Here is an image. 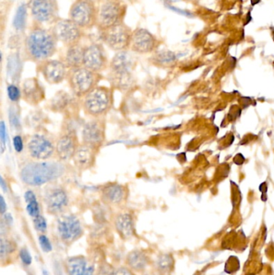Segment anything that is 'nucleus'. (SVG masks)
<instances>
[{"instance_id":"nucleus-27","label":"nucleus","mask_w":274,"mask_h":275,"mask_svg":"<svg viewBox=\"0 0 274 275\" xmlns=\"http://www.w3.org/2000/svg\"><path fill=\"white\" fill-rule=\"evenodd\" d=\"M70 96L66 92H59L51 102V109L55 111H62L69 106L71 101Z\"/></svg>"},{"instance_id":"nucleus-2","label":"nucleus","mask_w":274,"mask_h":275,"mask_svg":"<svg viewBox=\"0 0 274 275\" xmlns=\"http://www.w3.org/2000/svg\"><path fill=\"white\" fill-rule=\"evenodd\" d=\"M57 39L52 33L43 29L32 31L26 40V52L31 60L38 62L48 61L57 50Z\"/></svg>"},{"instance_id":"nucleus-15","label":"nucleus","mask_w":274,"mask_h":275,"mask_svg":"<svg viewBox=\"0 0 274 275\" xmlns=\"http://www.w3.org/2000/svg\"><path fill=\"white\" fill-rule=\"evenodd\" d=\"M80 144L74 132L62 134L56 144V155L61 162L73 159L76 149Z\"/></svg>"},{"instance_id":"nucleus-4","label":"nucleus","mask_w":274,"mask_h":275,"mask_svg":"<svg viewBox=\"0 0 274 275\" xmlns=\"http://www.w3.org/2000/svg\"><path fill=\"white\" fill-rule=\"evenodd\" d=\"M112 103V90L105 86H97L85 96L83 109L88 115L99 119L108 113Z\"/></svg>"},{"instance_id":"nucleus-35","label":"nucleus","mask_w":274,"mask_h":275,"mask_svg":"<svg viewBox=\"0 0 274 275\" xmlns=\"http://www.w3.org/2000/svg\"><path fill=\"white\" fill-rule=\"evenodd\" d=\"M19 258L21 259L22 262L26 266H30L32 262H33L32 255H31L27 249H22L20 252H19Z\"/></svg>"},{"instance_id":"nucleus-47","label":"nucleus","mask_w":274,"mask_h":275,"mask_svg":"<svg viewBox=\"0 0 274 275\" xmlns=\"http://www.w3.org/2000/svg\"><path fill=\"white\" fill-rule=\"evenodd\" d=\"M59 275H63V274H62V273H60Z\"/></svg>"},{"instance_id":"nucleus-30","label":"nucleus","mask_w":274,"mask_h":275,"mask_svg":"<svg viewBox=\"0 0 274 275\" xmlns=\"http://www.w3.org/2000/svg\"><path fill=\"white\" fill-rule=\"evenodd\" d=\"M13 251L14 247L12 243L10 242L8 240H4L2 237L0 240V256H1V258L4 259L8 254L13 252Z\"/></svg>"},{"instance_id":"nucleus-1","label":"nucleus","mask_w":274,"mask_h":275,"mask_svg":"<svg viewBox=\"0 0 274 275\" xmlns=\"http://www.w3.org/2000/svg\"><path fill=\"white\" fill-rule=\"evenodd\" d=\"M64 172L65 166L61 162H29L22 168L20 177L28 185L38 187L57 180Z\"/></svg>"},{"instance_id":"nucleus-31","label":"nucleus","mask_w":274,"mask_h":275,"mask_svg":"<svg viewBox=\"0 0 274 275\" xmlns=\"http://www.w3.org/2000/svg\"><path fill=\"white\" fill-rule=\"evenodd\" d=\"M33 222H34L35 229L40 233H45L48 228V225H47V221L44 216H40L37 217L33 218Z\"/></svg>"},{"instance_id":"nucleus-42","label":"nucleus","mask_w":274,"mask_h":275,"mask_svg":"<svg viewBox=\"0 0 274 275\" xmlns=\"http://www.w3.org/2000/svg\"><path fill=\"white\" fill-rule=\"evenodd\" d=\"M170 9L173 10L175 12H177V13L181 14V15H185V16H187V17H193V15L190 12H186V11H183V10H179L178 8H173V7H170Z\"/></svg>"},{"instance_id":"nucleus-29","label":"nucleus","mask_w":274,"mask_h":275,"mask_svg":"<svg viewBox=\"0 0 274 275\" xmlns=\"http://www.w3.org/2000/svg\"><path fill=\"white\" fill-rule=\"evenodd\" d=\"M175 60V54L172 52H161L154 57V61L160 65L171 63Z\"/></svg>"},{"instance_id":"nucleus-41","label":"nucleus","mask_w":274,"mask_h":275,"mask_svg":"<svg viewBox=\"0 0 274 275\" xmlns=\"http://www.w3.org/2000/svg\"><path fill=\"white\" fill-rule=\"evenodd\" d=\"M115 271L111 269V266H105V267H103V269H101L100 275H115Z\"/></svg>"},{"instance_id":"nucleus-24","label":"nucleus","mask_w":274,"mask_h":275,"mask_svg":"<svg viewBox=\"0 0 274 275\" xmlns=\"http://www.w3.org/2000/svg\"><path fill=\"white\" fill-rule=\"evenodd\" d=\"M23 94L25 100L31 103H37L42 100L44 91L36 79H29L23 84Z\"/></svg>"},{"instance_id":"nucleus-38","label":"nucleus","mask_w":274,"mask_h":275,"mask_svg":"<svg viewBox=\"0 0 274 275\" xmlns=\"http://www.w3.org/2000/svg\"><path fill=\"white\" fill-rule=\"evenodd\" d=\"M9 118L10 122H11V124H12L14 128H18L19 126V119H18L17 115L15 114V111H12V109L10 111Z\"/></svg>"},{"instance_id":"nucleus-5","label":"nucleus","mask_w":274,"mask_h":275,"mask_svg":"<svg viewBox=\"0 0 274 275\" xmlns=\"http://www.w3.org/2000/svg\"><path fill=\"white\" fill-rule=\"evenodd\" d=\"M126 11V5L122 0H103L97 12V23L103 31L120 24Z\"/></svg>"},{"instance_id":"nucleus-12","label":"nucleus","mask_w":274,"mask_h":275,"mask_svg":"<svg viewBox=\"0 0 274 275\" xmlns=\"http://www.w3.org/2000/svg\"><path fill=\"white\" fill-rule=\"evenodd\" d=\"M57 229L61 238L66 242L76 241L83 233L80 221L72 214L60 216L57 222Z\"/></svg>"},{"instance_id":"nucleus-34","label":"nucleus","mask_w":274,"mask_h":275,"mask_svg":"<svg viewBox=\"0 0 274 275\" xmlns=\"http://www.w3.org/2000/svg\"><path fill=\"white\" fill-rule=\"evenodd\" d=\"M8 94L11 101H17L20 98L21 93L17 86L15 85H10L8 87Z\"/></svg>"},{"instance_id":"nucleus-43","label":"nucleus","mask_w":274,"mask_h":275,"mask_svg":"<svg viewBox=\"0 0 274 275\" xmlns=\"http://www.w3.org/2000/svg\"><path fill=\"white\" fill-rule=\"evenodd\" d=\"M6 203H5V201H4V197L1 196V197H0V212H1V213L4 214L5 212H6Z\"/></svg>"},{"instance_id":"nucleus-11","label":"nucleus","mask_w":274,"mask_h":275,"mask_svg":"<svg viewBox=\"0 0 274 275\" xmlns=\"http://www.w3.org/2000/svg\"><path fill=\"white\" fill-rule=\"evenodd\" d=\"M28 151L33 159L46 160L56 153V145L49 138L44 134H36L31 137L28 143Z\"/></svg>"},{"instance_id":"nucleus-3","label":"nucleus","mask_w":274,"mask_h":275,"mask_svg":"<svg viewBox=\"0 0 274 275\" xmlns=\"http://www.w3.org/2000/svg\"><path fill=\"white\" fill-rule=\"evenodd\" d=\"M134 66L133 56L127 51H121L114 57L111 64V82L113 86L123 91L133 86L132 71Z\"/></svg>"},{"instance_id":"nucleus-18","label":"nucleus","mask_w":274,"mask_h":275,"mask_svg":"<svg viewBox=\"0 0 274 275\" xmlns=\"http://www.w3.org/2000/svg\"><path fill=\"white\" fill-rule=\"evenodd\" d=\"M130 46L134 52L149 53L154 51L156 47V39L147 29H139L132 35Z\"/></svg>"},{"instance_id":"nucleus-13","label":"nucleus","mask_w":274,"mask_h":275,"mask_svg":"<svg viewBox=\"0 0 274 275\" xmlns=\"http://www.w3.org/2000/svg\"><path fill=\"white\" fill-rule=\"evenodd\" d=\"M30 9L32 15L38 23H51L58 20V4L56 0H31Z\"/></svg>"},{"instance_id":"nucleus-22","label":"nucleus","mask_w":274,"mask_h":275,"mask_svg":"<svg viewBox=\"0 0 274 275\" xmlns=\"http://www.w3.org/2000/svg\"><path fill=\"white\" fill-rule=\"evenodd\" d=\"M85 48L79 44L69 46L65 56V65L72 69L84 66Z\"/></svg>"},{"instance_id":"nucleus-32","label":"nucleus","mask_w":274,"mask_h":275,"mask_svg":"<svg viewBox=\"0 0 274 275\" xmlns=\"http://www.w3.org/2000/svg\"><path fill=\"white\" fill-rule=\"evenodd\" d=\"M26 209H27V212L29 214V216H32L33 218L37 217V216L40 215V205H39V203L37 201L28 203Z\"/></svg>"},{"instance_id":"nucleus-14","label":"nucleus","mask_w":274,"mask_h":275,"mask_svg":"<svg viewBox=\"0 0 274 275\" xmlns=\"http://www.w3.org/2000/svg\"><path fill=\"white\" fill-rule=\"evenodd\" d=\"M82 141L99 148L105 141V125L98 119L90 121L83 126Z\"/></svg>"},{"instance_id":"nucleus-37","label":"nucleus","mask_w":274,"mask_h":275,"mask_svg":"<svg viewBox=\"0 0 274 275\" xmlns=\"http://www.w3.org/2000/svg\"><path fill=\"white\" fill-rule=\"evenodd\" d=\"M13 145L15 151L18 153L21 152L23 149V143L21 136L15 135L13 139Z\"/></svg>"},{"instance_id":"nucleus-26","label":"nucleus","mask_w":274,"mask_h":275,"mask_svg":"<svg viewBox=\"0 0 274 275\" xmlns=\"http://www.w3.org/2000/svg\"><path fill=\"white\" fill-rule=\"evenodd\" d=\"M27 23V7L25 4H21L18 8L13 18V27L18 32L24 30Z\"/></svg>"},{"instance_id":"nucleus-40","label":"nucleus","mask_w":274,"mask_h":275,"mask_svg":"<svg viewBox=\"0 0 274 275\" xmlns=\"http://www.w3.org/2000/svg\"><path fill=\"white\" fill-rule=\"evenodd\" d=\"M115 275H133V273L127 268L121 267L117 269Z\"/></svg>"},{"instance_id":"nucleus-20","label":"nucleus","mask_w":274,"mask_h":275,"mask_svg":"<svg viewBox=\"0 0 274 275\" xmlns=\"http://www.w3.org/2000/svg\"><path fill=\"white\" fill-rule=\"evenodd\" d=\"M66 270L69 275H94V267L85 257L74 256L66 261Z\"/></svg>"},{"instance_id":"nucleus-9","label":"nucleus","mask_w":274,"mask_h":275,"mask_svg":"<svg viewBox=\"0 0 274 275\" xmlns=\"http://www.w3.org/2000/svg\"><path fill=\"white\" fill-rule=\"evenodd\" d=\"M44 201L48 212L58 215L63 212L69 205V196L63 187L51 185L44 191Z\"/></svg>"},{"instance_id":"nucleus-46","label":"nucleus","mask_w":274,"mask_h":275,"mask_svg":"<svg viewBox=\"0 0 274 275\" xmlns=\"http://www.w3.org/2000/svg\"><path fill=\"white\" fill-rule=\"evenodd\" d=\"M43 275H49V274H48V272L47 271V270H45V269H44V270H43Z\"/></svg>"},{"instance_id":"nucleus-28","label":"nucleus","mask_w":274,"mask_h":275,"mask_svg":"<svg viewBox=\"0 0 274 275\" xmlns=\"http://www.w3.org/2000/svg\"><path fill=\"white\" fill-rule=\"evenodd\" d=\"M156 266L160 272L168 273L173 269V258L170 254H162L157 259Z\"/></svg>"},{"instance_id":"nucleus-10","label":"nucleus","mask_w":274,"mask_h":275,"mask_svg":"<svg viewBox=\"0 0 274 275\" xmlns=\"http://www.w3.org/2000/svg\"><path fill=\"white\" fill-rule=\"evenodd\" d=\"M51 33L57 40L69 46L77 44L81 37L80 28L71 19H58Z\"/></svg>"},{"instance_id":"nucleus-17","label":"nucleus","mask_w":274,"mask_h":275,"mask_svg":"<svg viewBox=\"0 0 274 275\" xmlns=\"http://www.w3.org/2000/svg\"><path fill=\"white\" fill-rule=\"evenodd\" d=\"M40 71L46 81L49 84H59L68 76L67 65L57 60H48L42 62Z\"/></svg>"},{"instance_id":"nucleus-19","label":"nucleus","mask_w":274,"mask_h":275,"mask_svg":"<svg viewBox=\"0 0 274 275\" xmlns=\"http://www.w3.org/2000/svg\"><path fill=\"white\" fill-rule=\"evenodd\" d=\"M98 149L99 148L84 143L80 144L72 159L76 168L80 171L89 170L93 168L95 164Z\"/></svg>"},{"instance_id":"nucleus-33","label":"nucleus","mask_w":274,"mask_h":275,"mask_svg":"<svg viewBox=\"0 0 274 275\" xmlns=\"http://www.w3.org/2000/svg\"><path fill=\"white\" fill-rule=\"evenodd\" d=\"M39 243L40 247L42 249L44 253H49L52 251V245L48 237L46 235H40L38 238Z\"/></svg>"},{"instance_id":"nucleus-36","label":"nucleus","mask_w":274,"mask_h":275,"mask_svg":"<svg viewBox=\"0 0 274 275\" xmlns=\"http://www.w3.org/2000/svg\"><path fill=\"white\" fill-rule=\"evenodd\" d=\"M7 129L6 126L4 122H1L0 123V140H1V150H2V153L4 152L5 150V146H6L7 141Z\"/></svg>"},{"instance_id":"nucleus-6","label":"nucleus","mask_w":274,"mask_h":275,"mask_svg":"<svg viewBox=\"0 0 274 275\" xmlns=\"http://www.w3.org/2000/svg\"><path fill=\"white\" fill-rule=\"evenodd\" d=\"M69 86L76 97H85L89 92L97 86L99 81L98 73L87 68L80 67L71 69L68 73Z\"/></svg>"},{"instance_id":"nucleus-7","label":"nucleus","mask_w":274,"mask_h":275,"mask_svg":"<svg viewBox=\"0 0 274 275\" xmlns=\"http://www.w3.org/2000/svg\"><path fill=\"white\" fill-rule=\"evenodd\" d=\"M132 35L130 28L122 23L103 31V40L111 49L121 52L130 47Z\"/></svg>"},{"instance_id":"nucleus-39","label":"nucleus","mask_w":274,"mask_h":275,"mask_svg":"<svg viewBox=\"0 0 274 275\" xmlns=\"http://www.w3.org/2000/svg\"><path fill=\"white\" fill-rule=\"evenodd\" d=\"M24 200L25 202L27 203H30L33 202V201H37V199H36V194H35L34 193H33V191H31V190H29V191H26L24 194Z\"/></svg>"},{"instance_id":"nucleus-44","label":"nucleus","mask_w":274,"mask_h":275,"mask_svg":"<svg viewBox=\"0 0 274 275\" xmlns=\"http://www.w3.org/2000/svg\"><path fill=\"white\" fill-rule=\"evenodd\" d=\"M4 220L6 222V225H10V224H12V222H13V219H12V216L10 214L6 213L4 215Z\"/></svg>"},{"instance_id":"nucleus-16","label":"nucleus","mask_w":274,"mask_h":275,"mask_svg":"<svg viewBox=\"0 0 274 275\" xmlns=\"http://www.w3.org/2000/svg\"><path fill=\"white\" fill-rule=\"evenodd\" d=\"M106 62L105 52L99 44H91L85 48L84 67L98 73L105 69Z\"/></svg>"},{"instance_id":"nucleus-45","label":"nucleus","mask_w":274,"mask_h":275,"mask_svg":"<svg viewBox=\"0 0 274 275\" xmlns=\"http://www.w3.org/2000/svg\"><path fill=\"white\" fill-rule=\"evenodd\" d=\"M0 185H1V187H2L3 190H4L5 193H7L8 191V187H7V183H5V181H4V178L1 176L0 177Z\"/></svg>"},{"instance_id":"nucleus-23","label":"nucleus","mask_w":274,"mask_h":275,"mask_svg":"<svg viewBox=\"0 0 274 275\" xmlns=\"http://www.w3.org/2000/svg\"><path fill=\"white\" fill-rule=\"evenodd\" d=\"M115 226L122 238L129 239L133 235L134 227L133 218L130 213L123 212L119 214L115 220Z\"/></svg>"},{"instance_id":"nucleus-25","label":"nucleus","mask_w":274,"mask_h":275,"mask_svg":"<svg viewBox=\"0 0 274 275\" xmlns=\"http://www.w3.org/2000/svg\"><path fill=\"white\" fill-rule=\"evenodd\" d=\"M127 263L133 269L143 270L148 264V258L142 251H133L128 254Z\"/></svg>"},{"instance_id":"nucleus-21","label":"nucleus","mask_w":274,"mask_h":275,"mask_svg":"<svg viewBox=\"0 0 274 275\" xmlns=\"http://www.w3.org/2000/svg\"><path fill=\"white\" fill-rule=\"evenodd\" d=\"M126 197V190L121 184L116 183H108L101 189L103 201L111 205H119Z\"/></svg>"},{"instance_id":"nucleus-8","label":"nucleus","mask_w":274,"mask_h":275,"mask_svg":"<svg viewBox=\"0 0 274 275\" xmlns=\"http://www.w3.org/2000/svg\"><path fill=\"white\" fill-rule=\"evenodd\" d=\"M69 15L71 20L80 29L90 27L97 20L94 3L90 0H76L71 8Z\"/></svg>"}]
</instances>
